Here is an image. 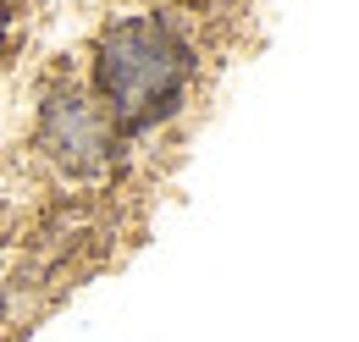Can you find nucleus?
I'll use <instances>...</instances> for the list:
<instances>
[{"label": "nucleus", "mask_w": 359, "mask_h": 342, "mask_svg": "<svg viewBox=\"0 0 359 342\" xmlns=\"http://www.w3.org/2000/svg\"><path fill=\"white\" fill-rule=\"evenodd\" d=\"M188 72H194V55L182 34L161 17L116 22L94 55V83L105 100V116H111V128L128 132H144L161 116H172L188 88Z\"/></svg>", "instance_id": "1"}, {"label": "nucleus", "mask_w": 359, "mask_h": 342, "mask_svg": "<svg viewBox=\"0 0 359 342\" xmlns=\"http://www.w3.org/2000/svg\"><path fill=\"white\" fill-rule=\"evenodd\" d=\"M45 144L61 166L72 171H94L111 160V116H100L89 100H50V116H45Z\"/></svg>", "instance_id": "2"}, {"label": "nucleus", "mask_w": 359, "mask_h": 342, "mask_svg": "<svg viewBox=\"0 0 359 342\" xmlns=\"http://www.w3.org/2000/svg\"><path fill=\"white\" fill-rule=\"evenodd\" d=\"M11 17H17V0H0V39H6V28H11Z\"/></svg>", "instance_id": "3"}]
</instances>
